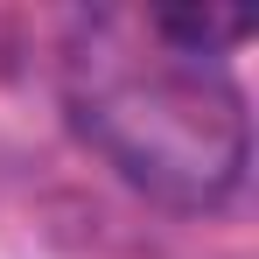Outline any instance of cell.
I'll use <instances>...</instances> for the list:
<instances>
[{"label": "cell", "mask_w": 259, "mask_h": 259, "mask_svg": "<svg viewBox=\"0 0 259 259\" xmlns=\"http://www.w3.org/2000/svg\"><path fill=\"white\" fill-rule=\"evenodd\" d=\"M70 119L91 147L168 210L238 196L252 133L224 56L175 49L154 14H91L70 49Z\"/></svg>", "instance_id": "obj_1"}]
</instances>
